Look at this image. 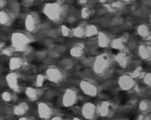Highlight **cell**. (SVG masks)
<instances>
[{
	"instance_id": "obj_1",
	"label": "cell",
	"mask_w": 151,
	"mask_h": 120,
	"mask_svg": "<svg viewBox=\"0 0 151 120\" xmlns=\"http://www.w3.org/2000/svg\"><path fill=\"white\" fill-rule=\"evenodd\" d=\"M13 16L12 13L5 10L0 11V24L3 25H9L13 22Z\"/></svg>"
},
{
	"instance_id": "obj_2",
	"label": "cell",
	"mask_w": 151,
	"mask_h": 120,
	"mask_svg": "<svg viewBox=\"0 0 151 120\" xmlns=\"http://www.w3.org/2000/svg\"><path fill=\"white\" fill-rule=\"evenodd\" d=\"M7 82L9 86L11 88H14L16 85V78L14 74H10L7 77Z\"/></svg>"
},
{
	"instance_id": "obj_3",
	"label": "cell",
	"mask_w": 151,
	"mask_h": 120,
	"mask_svg": "<svg viewBox=\"0 0 151 120\" xmlns=\"http://www.w3.org/2000/svg\"><path fill=\"white\" fill-rule=\"evenodd\" d=\"M1 97L5 101H10V94L8 92H4L1 95Z\"/></svg>"
},
{
	"instance_id": "obj_4",
	"label": "cell",
	"mask_w": 151,
	"mask_h": 120,
	"mask_svg": "<svg viewBox=\"0 0 151 120\" xmlns=\"http://www.w3.org/2000/svg\"><path fill=\"white\" fill-rule=\"evenodd\" d=\"M6 3H7L6 0H0V8L4 7L6 5Z\"/></svg>"
}]
</instances>
